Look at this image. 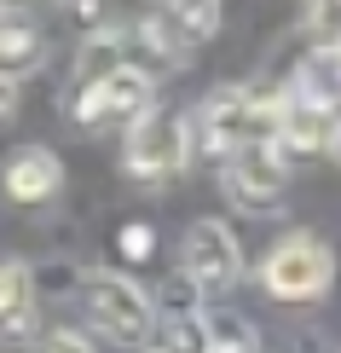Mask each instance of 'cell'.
<instances>
[{"mask_svg": "<svg viewBox=\"0 0 341 353\" xmlns=\"http://www.w3.org/2000/svg\"><path fill=\"white\" fill-rule=\"evenodd\" d=\"M41 64V29L29 18H0V81H18Z\"/></svg>", "mask_w": 341, "mask_h": 353, "instance_id": "obj_10", "label": "cell"}, {"mask_svg": "<svg viewBox=\"0 0 341 353\" xmlns=\"http://www.w3.org/2000/svg\"><path fill=\"white\" fill-rule=\"evenodd\" d=\"M35 353H93V347H87V336H76V330H52Z\"/></svg>", "mask_w": 341, "mask_h": 353, "instance_id": "obj_16", "label": "cell"}, {"mask_svg": "<svg viewBox=\"0 0 341 353\" xmlns=\"http://www.w3.org/2000/svg\"><path fill=\"white\" fill-rule=\"evenodd\" d=\"M145 110H156V87L139 64H116L105 76L81 81V93H76V122L87 134H99V128H133Z\"/></svg>", "mask_w": 341, "mask_h": 353, "instance_id": "obj_1", "label": "cell"}, {"mask_svg": "<svg viewBox=\"0 0 341 353\" xmlns=\"http://www.w3.org/2000/svg\"><path fill=\"white\" fill-rule=\"evenodd\" d=\"M81 319L93 325L99 336H110V342H145L151 336V301H145V290L133 284L122 272H93L81 284Z\"/></svg>", "mask_w": 341, "mask_h": 353, "instance_id": "obj_2", "label": "cell"}, {"mask_svg": "<svg viewBox=\"0 0 341 353\" xmlns=\"http://www.w3.org/2000/svg\"><path fill=\"white\" fill-rule=\"evenodd\" d=\"M284 191H289V168H284V157H278L272 139L243 145V151L226 157V197L237 203V209L272 214L278 203H284Z\"/></svg>", "mask_w": 341, "mask_h": 353, "instance_id": "obj_7", "label": "cell"}, {"mask_svg": "<svg viewBox=\"0 0 341 353\" xmlns=\"http://www.w3.org/2000/svg\"><path fill=\"white\" fill-rule=\"evenodd\" d=\"M29 267L23 261H0V319H18L23 307H29Z\"/></svg>", "mask_w": 341, "mask_h": 353, "instance_id": "obj_14", "label": "cell"}, {"mask_svg": "<svg viewBox=\"0 0 341 353\" xmlns=\"http://www.w3.org/2000/svg\"><path fill=\"white\" fill-rule=\"evenodd\" d=\"M180 272L197 284V296H220V290L237 284L243 272V249H237L226 220H197L180 243Z\"/></svg>", "mask_w": 341, "mask_h": 353, "instance_id": "obj_6", "label": "cell"}, {"mask_svg": "<svg viewBox=\"0 0 341 353\" xmlns=\"http://www.w3.org/2000/svg\"><path fill=\"white\" fill-rule=\"evenodd\" d=\"M341 134V116H335V99L330 93H318V87H295V93L278 105V139L289 145V151H301V157H318V151H330Z\"/></svg>", "mask_w": 341, "mask_h": 353, "instance_id": "obj_8", "label": "cell"}, {"mask_svg": "<svg viewBox=\"0 0 341 353\" xmlns=\"http://www.w3.org/2000/svg\"><path fill=\"white\" fill-rule=\"evenodd\" d=\"M191 157V134L180 116L168 110H145L139 122L127 128V145H122V163L133 180H174Z\"/></svg>", "mask_w": 341, "mask_h": 353, "instance_id": "obj_5", "label": "cell"}, {"mask_svg": "<svg viewBox=\"0 0 341 353\" xmlns=\"http://www.w3.org/2000/svg\"><path fill=\"white\" fill-rule=\"evenodd\" d=\"M0 185H6L12 203H52L58 185H64V168H58V157L47 145H18L6 157V168H0Z\"/></svg>", "mask_w": 341, "mask_h": 353, "instance_id": "obj_9", "label": "cell"}, {"mask_svg": "<svg viewBox=\"0 0 341 353\" xmlns=\"http://www.w3.org/2000/svg\"><path fill=\"white\" fill-rule=\"evenodd\" d=\"M122 255H127V261H145V255H151V232H145V226H127V232H122Z\"/></svg>", "mask_w": 341, "mask_h": 353, "instance_id": "obj_17", "label": "cell"}, {"mask_svg": "<svg viewBox=\"0 0 341 353\" xmlns=\"http://www.w3.org/2000/svg\"><path fill=\"white\" fill-rule=\"evenodd\" d=\"M139 35H145V47H151L162 64H180V58H185V35H180V23H174V18H168V23H162V18H145Z\"/></svg>", "mask_w": 341, "mask_h": 353, "instance_id": "obj_15", "label": "cell"}, {"mask_svg": "<svg viewBox=\"0 0 341 353\" xmlns=\"http://www.w3.org/2000/svg\"><path fill=\"white\" fill-rule=\"evenodd\" d=\"M151 353H209L203 313H197V319H162V330L151 336Z\"/></svg>", "mask_w": 341, "mask_h": 353, "instance_id": "obj_12", "label": "cell"}, {"mask_svg": "<svg viewBox=\"0 0 341 353\" xmlns=\"http://www.w3.org/2000/svg\"><path fill=\"white\" fill-rule=\"evenodd\" d=\"M197 128H203V145H209V151L231 157V151H243V145H260V139L278 134V105H260L243 87H220V93L203 99Z\"/></svg>", "mask_w": 341, "mask_h": 353, "instance_id": "obj_3", "label": "cell"}, {"mask_svg": "<svg viewBox=\"0 0 341 353\" xmlns=\"http://www.w3.org/2000/svg\"><path fill=\"white\" fill-rule=\"evenodd\" d=\"M18 110V81H0V122Z\"/></svg>", "mask_w": 341, "mask_h": 353, "instance_id": "obj_18", "label": "cell"}, {"mask_svg": "<svg viewBox=\"0 0 341 353\" xmlns=\"http://www.w3.org/2000/svg\"><path fill=\"white\" fill-rule=\"evenodd\" d=\"M335 278V255L324 249L313 232H295L260 261V284L272 290L278 301H318Z\"/></svg>", "mask_w": 341, "mask_h": 353, "instance_id": "obj_4", "label": "cell"}, {"mask_svg": "<svg viewBox=\"0 0 341 353\" xmlns=\"http://www.w3.org/2000/svg\"><path fill=\"white\" fill-rule=\"evenodd\" d=\"M168 18L180 23L185 41H209L220 29V0H168Z\"/></svg>", "mask_w": 341, "mask_h": 353, "instance_id": "obj_13", "label": "cell"}, {"mask_svg": "<svg viewBox=\"0 0 341 353\" xmlns=\"http://www.w3.org/2000/svg\"><path fill=\"white\" fill-rule=\"evenodd\" d=\"M203 336H209V353H255V325L231 307L203 313Z\"/></svg>", "mask_w": 341, "mask_h": 353, "instance_id": "obj_11", "label": "cell"}]
</instances>
